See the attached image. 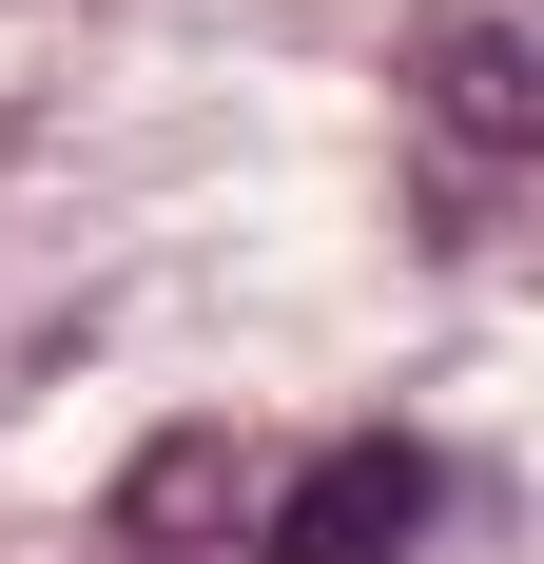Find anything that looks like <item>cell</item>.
Listing matches in <instances>:
<instances>
[{
	"mask_svg": "<svg viewBox=\"0 0 544 564\" xmlns=\"http://www.w3.org/2000/svg\"><path fill=\"white\" fill-rule=\"evenodd\" d=\"M409 525H428V448L350 429V448H312V467H292V507H272V564H409Z\"/></svg>",
	"mask_w": 544,
	"mask_h": 564,
	"instance_id": "obj_2",
	"label": "cell"
},
{
	"mask_svg": "<svg viewBox=\"0 0 544 564\" xmlns=\"http://www.w3.org/2000/svg\"><path fill=\"white\" fill-rule=\"evenodd\" d=\"M409 117H428L447 195H505L544 156V78H525V0H447L428 40H409Z\"/></svg>",
	"mask_w": 544,
	"mask_h": 564,
	"instance_id": "obj_1",
	"label": "cell"
}]
</instances>
